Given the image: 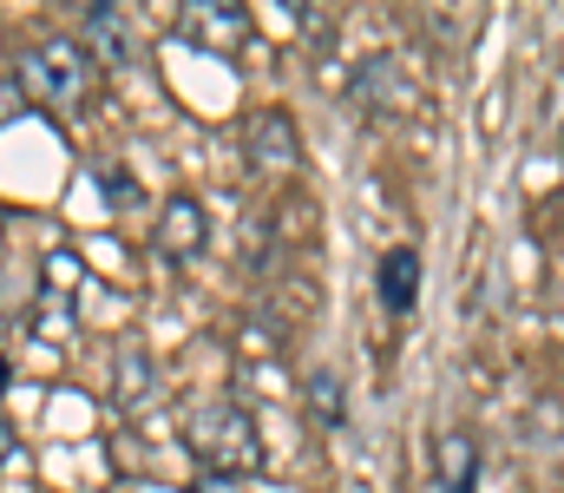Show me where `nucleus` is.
<instances>
[{
	"label": "nucleus",
	"mask_w": 564,
	"mask_h": 493,
	"mask_svg": "<svg viewBox=\"0 0 564 493\" xmlns=\"http://www.w3.org/2000/svg\"><path fill=\"white\" fill-rule=\"evenodd\" d=\"M13 86L33 93V99L53 106V112H86V99H93V60H86L79 40L53 33V40H40V46L20 60V79H13Z\"/></svg>",
	"instance_id": "f257e3e1"
},
{
	"label": "nucleus",
	"mask_w": 564,
	"mask_h": 493,
	"mask_svg": "<svg viewBox=\"0 0 564 493\" xmlns=\"http://www.w3.org/2000/svg\"><path fill=\"white\" fill-rule=\"evenodd\" d=\"M184 448L210 468V474H257L263 468V441H257V421L237 408V401H204L184 428Z\"/></svg>",
	"instance_id": "f03ea898"
},
{
	"label": "nucleus",
	"mask_w": 564,
	"mask_h": 493,
	"mask_svg": "<svg viewBox=\"0 0 564 493\" xmlns=\"http://www.w3.org/2000/svg\"><path fill=\"white\" fill-rule=\"evenodd\" d=\"M177 26H184L191 46H210V53H237L250 40V13L237 0H191L177 13Z\"/></svg>",
	"instance_id": "7ed1b4c3"
},
{
	"label": "nucleus",
	"mask_w": 564,
	"mask_h": 493,
	"mask_svg": "<svg viewBox=\"0 0 564 493\" xmlns=\"http://www.w3.org/2000/svg\"><path fill=\"white\" fill-rule=\"evenodd\" d=\"M79 46H86V60L93 66H132L139 60V20L126 13V7H86V33H79Z\"/></svg>",
	"instance_id": "20e7f679"
},
{
	"label": "nucleus",
	"mask_w": 564,
	"mask_h": 493,
	"mask_svg": "<svg viewBox=\"0 0 564 493\" xmlns=\"http://www.w3.org/2000/svg\"><path fill=\"white\" fill-rule=\"evenodd\" d=\"M151 237H158V250H164L171 264H184V257H197V250H204L210 217H204V204H197L191 191H177V197H164V211H158Z\"/></svg>",
	"instance_id": "39448f33"
},
{
	"label": "nucleus",
	"mask_w": 564,
	"mask_h": 493,
	"mask_svg": "<svg viewBox=\"0 0 564 493\" xmlns=\"http://www.w3.org/2000/svg\"><path fill=\"white\" fill-rule=\"evenodd\" d=\"M348 93H355L368 112H401V106H408V79H401V66H394L388 53H368V60L355 66V79H348Z\"/></svg>",
	"instance_id": "423d86ee"
},
{
	"label": "nucleus",
	"mask_w": 564,
	"mask_h": 493,
	"mask_svg": "<svg viewBox=\"0 0 564 493\" xmlns=\"http://www.w3.org/2000/svg\"><path fill=\"white\" fill-rule=\"evenodd\" d=\"M243 146H250L257 171H289L295 164V126H289V112H257L250 132H243Z\"/></svg>",
	"instance_id": "0eeeda50"
},
{
	"label": "nucleus",
	"mask_w": 564,
	"mask_h": 493,
	"mask_svg": "<svg viewBox=\"0 0 564 493\" xmlns=\"http://www.w3.org/2000/svg\"><path fill=\"white\" fill-rule=\"evenodd\" d=\"M381 303H388V317H408L421 303V257L414 250H388L381 257Z\"/></svg>",
	"instance_id": "6e6552de"
},
{
	"label": "nucleus",
	"mask_w": 564,
	"mask_h": 493,
	"mask_svg": "<svg viewBox=\"0 0 564 493\" xmlns=\"http://www.w3.org/2000/svg\"><path fill=\"white\" fill-rule=\"evenodd\" d=\"M119 375H112V395L126 401V408H139V401H151V355H144L139 342H119V362H112Z\"/></svg>",
	"instance_id": "1a4fd4ad"
},
{
	"label": "nucleus",
	"mask_w": 564,
	"mask_h": 493,
	"mask_svg": "<svg viewBox=\"0 0 564 493\" xmlns=\"http://www.w3.org/2000/svg\"><path fill=\"white\" fill-rule=\"evenodd\" d=\"M473 468H479L473 435H446V441H440V487L446 493H473Z\"/></svg>",
	"instance_id": "9d476101"
},
{
	"label": "nucleus",
	"mask_w": 564,
	"mask_h": 493,
	"mask_svg": "<svg viewBox=\"0 0 564 493\" xmlns=\"http://www.w3.org/2000/svg\"><path fill=\"white\" fill-rule=\"evenodd\" d=\"M308 401H315V421H322V428H341V421H348L341 382H335L328 368H315V375H308Z\"/></svg>",
	"instance_id": "9b49d317"
},
{
	"label": "nucleus",
	"mask_w": 564,
	"mask_h": 493,
	"mask_svg": "<svg viewBox=\"0 0 564 493\" xmlns=\"http://www.w3.org/2000/svg\"><path fill=\"white\" fill-rule=\"evenodd\" d=\"M106 197H112L119 211H132V204H139V191H132V184H126V178H119L112 164H106Z\"/></svg>",
	"instance_id": "f8f14e48"
},
{
	"label": "nucleus",
	"mask_w": 564,
	"mask_h": 493,
	"mask_svg": "<svg viewBox=\"0 0 564 493\" xmlns=\"http://www.w3.org/2000/svg\"><path fill=\"white\" fill-rule=\"evenodd\" d=\"M20 99H26V93H20V86H13V79H7V86H0V126H7V119H13V112H20Z\"/></svg>",
	"instance_id": "ddd939ff"
},
{
	"label": "nucleus",
	"mask_w": 564,
	"mask_h": 493,
	"mask_svg": "<svg viewBox=\"0 0 564 493\" xmlns=\"http://www.w3.org/2000/svg\"><path fill=\"white\" fill-rule=\"evenodd\" d=\"M13 448H20V435H13V421H7V415H0V468H7V461H13Z\"/></svg>",
	"instance_id": "4468645a"
},
{
	"label": "nucleus",
	"mask_w": 564,
	"mask_h": 493,
	"mask_svg": "<svg viewBox=\"0 0 564 493\" xmlns=\"http://www.w3.org/2000/svg\"><path fill=\"white\" fill-rule=\"evenodd\" d=\"M7 382H13V368H7V355H0V395H7Z\"/></svg>",
	"instance_id": "2eb2a0df"
}]
</instances>
